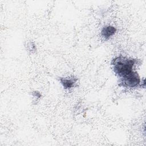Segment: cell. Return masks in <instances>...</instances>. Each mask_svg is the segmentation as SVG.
<instances>
[{"label":"cell","instance_id":"1","mask_svg":"<svg viewBox=\"0 0 146 146\" xmlns=\"http://www.w3.org/2000/svg\"><path fill=\"white\" fill-rule=\"evenodd\" d=\"M115 72L119 76L124 77L132 71V67L135 63L133 59L118 57L113 60Z\"/></svg>","mask_w":146,"mask_h":146},{"label":"cell","instance_id":"2","mask_svg":"<svg viewBox=\"0 0 146 146\" xmlns=\"http://www.w3.org/2000/svg\"><path fill=\"white\" fill-rule=\"evenodd\" d=\"M140 77L136 72L132 71L128 75L122 77L121 83L123 86L134 87L140 83Z\"/></svg>","mask_w":146,"mask_h":146},{"label":"cell","instance_id":"3","mask_svg":"<svg viewBox=\"0 0 146 146\" xmlns=\"http://www.w3.org/2000/svg\"><path fill=\"white\" fill-rule=\"evenodd\" d=\"M116 31V30L114 27L111 26H107L103 28L101 31V34L104 38L108 39L110 36L115 33Z\"/></svg>","mask_w":146,"mask_h":146},{"label":"cell","instance_id":"4","mask_svg":"<svg viewBox=\"0 0 146 146\" xmlns=\"http://www.w3.org/2000/svg\"><path fill=\"white\" fill-rule=\"evenodd\" d=\"M59 80L64 89H69L74 86L77 79H75L74 78L69 79L66 78H60Z\"/></svg>","mask_w":146,"mask_h":146}]
</instances>
